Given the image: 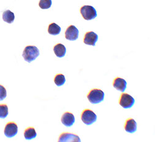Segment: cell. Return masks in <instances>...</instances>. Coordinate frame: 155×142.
Returning a JSON list of instances; mask_svg holds the SVG:
<instances>
[{
	"mask_svg": "<svg viewBox=\"0 0 155 142\" xmlns=\"http://www.w3.org/2000/svg\"><path fill=\"white\" fill-rule=\"evenodd\" d=\"M39 50L35 46H27L23 51L22 57L25 61L31 63L39 56Z\"/></svg>",
	"mask_w": 155,
	"mask_h": 142,
	"instance_id": "obj_1",
	"label": "cell"
},
{
	"mask_svg": "<svg viewBox=\"0 0 155 142\" xmlns=\"http://www.w3.org/2000/svg\"><path fill=\"white\" fill-rule=\"evenodd\" d=\"M87 99L91 104H96L102 102L104 99V93L99 89H93L87 96Z\"/></svg>",
	"mask_w": 155,
	"mask_h": 142,
	"instance_id": "obj_2",
	"label": "cell"
},
{
	"mask_svg": "<svg viewBox=\"0 0 155 142\" xmlns=\"http://www.w3.org/2000/svg\"><path fill=\"white\" fill-rule=\"evenodd\" d=\"M80 12L83 18L87 21L92 20L97 17V12L96 9L89 5H85L81 8Z\"/></svg>",
	"mask_w": 155,
	"mask_h": 142,
	"instance_id": "obj_3",
	"label": "cell"
},
{
	"mask_svg": "<svg viewBox=\"0 0 155 142\" xmlns=\"http://www.w3.org/2000/svg\"><path fill=\"white\" fill-rule=\"evenodd\" d=\"M81 117L83 123L87 125H91L97 120L96 114L90 109L84 110L81 114Z\"/></svg>",
	"mask_w": 155,
	"mask_h": 142,
	"instance_id": "obj_4",
	"label": "cell"
},
{
	"mask_svg": "<svg viewBox=\"0 0 155 142\" xmlns=\"http://www.w3.org/2000/svg\"><path fill=\"white\" fill-rule=\"evenodd\" d=\"M135 103L134 98L127 93H122L119 99V104L124 109L131 108Z\"/></svg>",
	"mask_w": 155,
	"mask_h": 142,
	"instance_id": "obj_5",
	"label": "cell"
},
{
	"mask_svg": "<svg viewBox=\"0 0 155 142\" xmlns=\"http://www.w3.org/2000/svg\"><path fill=\"white\" fill-rule=\"evenodd\" d=\"M18 132V127L16 123L13 122H8L5 128V135L8 138L15 137Z\"/></svg>",
	"mask_w": 155,
	"mask_h": 142,
	"instance_id": "obj_6",
	"label": "cell"
},
{
	"mask_svg": "<svg viewBox=\"0 0 155 142\" xmlns=\"http://www.w3.org/2000/svg\"><path fill=\"white\" fill-rule=\"evenodd\" d=\"M64 35H65V38L67 40L74 41L77 40V38H78L79 31L75 26L71 25L67 29Z\"/></svg>",
	"mask_w": 155,
	"mask_h": 142,
	"instance_id": "obj_7",
	"label": "cell"
},
{
	"mask_svg": "<svg viewBox=\"0 0 155 142\" xmlns=\"http://www.w3.org/2000/svg\"><path fill=\"white\" fill-rule=\"evenodd\" d=\"M97 41L98 35L94 32L91 31L86 33L84 37L83 42L86 45L95 46V44Z\"/></svg>",
	"mask_w": 155,
	"mask_h": 142,
	"instance_id": "obj_8",
	"label": "cell"
},
{
	"mask_svg": "<svg viewBox=\"0 0 155 142\" xmlns=\"http://www.w3.org/2000/svg\"><path fill=\"white\" fill-rule=\"evenodd\" d=\"M61 121V123L66 127H71L74 123V121H75L74 116L71 112H66L63 114Z\"/></svg>",
	"mask_w": 155,
	"mask_h": 142,
	"instance_id": "obj_9",
	"label": "cell"
},
{
	"mask_svg": "<svg viewBox=\"0 0 155 142\" xmlns=\"http://www.w3.org/2000/svg\"><path fill=\"white\" fill-rule=\"evenodd\" d=\"M58 141H60V142H63V141L79 142V141H81V140L78 136L75 135V134H70V133H63L59 137Z\"/></svg>",
	"mask_w": 155,
	"mask_h": 142,
	"instance_id": "obj_10",
	"label": "cell"
},
{
	"mask_svg": "<svg viewBox=\"0 0 155 142\" xmlns=\"http://www.w3.org/2000/svg\"><path fill=\"white\" fill-rule=\"evenodd\" d=\"M113 86L120 92H124L127 88V82L125 80L119 78H116L113 82Z\"/></svg>",
	"mask_w": 155,
	"mask_h": 142,
	"instance_id": "obj_11",
	"label": "cell"
},
{
	"mask_svg": "<svg viewBox=\"0 0 155 142\" xmlns=\"http://www.w3.org/2000/svg\"><path fill=\"white\" fill-rule=\"evenodd\" d=\"M137 125L135 121L133 119H128L125 124V130L128 133H134L137 131Z\"/></svg>",
	"mask_w": 155,
	"mask_h": 142,
	"instance_id": "obj_12",
	"label": "cell"
},
{
	"mask_svg": "<svg viewBox=\"0 0 155 142\" xmlns=\"http://www.w3.org/2000/svg\"><path fill=\"white\" fill-rule=\"evenodd\" d=\"M54 51L57 57L62 58L66 54V47L61 44H58L54 47Z\"/></svg>",
	"mask_w": 155,
	"mask_h": 142,
	"instance_id": "obj_13",
	"label": "cell"
},
{
	"mask_svg": "<svg viewBox=\"0 0 155 142\" xmlns=\"http://www.w3.org/2000/svg\"><path fill=\"white\" fill-rule=\"evenodd\" d=\"M15 16L13 12H11L10 10H6L3 12V19L5 22L11 24L14 22Z\"/></svg>",
	"mask_w": 155,
	"mask_h": 142,
	"instance_id": "obj_14",
	"label": "cell"
},
{
	"mask_svg": "<svg viewBox=\"0 0 155 142\" xmlns=\"http://www.w3.org/2000/svg\"><path fill=\"white\" fill-rule=\"evenodd\" d=\"M61 32V28L55 23H51L48 25V32L50 35H58Z\"/></svg>",
	"mask_w": 155,
	"mask_h": 142,
	"instance_id": "obj_15",
	"label": "cell"
},
{
	"mask_svg": "<svg viewBox=\"0 0 155 142\" xmlns=\"http://www.w3.org/2000/svg\"><path fill=\"white\" fill-rule=\"evenodd\" d=\"M24 135L25 139L29 140L35 138L37 136V133L34 127H29L27 129H25Z\"/></svg>",
	"mask_w": 155,
	"mask_h": 142,
	"instance_id": "obj_16",
	"label": "cell"
},
{
	"mask_svg": "<svg viewBox=\"0 0 155 142\" xmlns=\"http://www.w3.org/2000/svg\"><path fill=\"white\" fill-rule=\"evenodd\" d=\"M66 80H65V77L62 74H57L54 78V82L55 84L58 86H61L63 85L65 83Z\"/></svg>",
	"mask_w": 155,
	"mask_h": 142,
	"instance_id": "obj_17",
	"label": "cell"
},
{
	"mask_svg": "<svg viewBox=\"0 0 155 142\" xmlns=\"http://www.w3.org/2000/svg\"><path fill=\"white\" fill-rule=\"evenodd\" d=\"M8 115V107L6 104H0V118L5 119Z\"/></svg>",
	"mask_w": 155,
	"mask_h": 142,
	"instance_id": "obj_18",
	"label": "cell"
},
{
	"mask_svg": "<svg viewBox=\"0 0 155 142\" xmlns=\"http://www.w3.org/2000/svg\"><path fill=\"white\" fill-rule=\"evenodd\" d=\"M51 0H41L38 6L42 9H47L51 7Z\"/></svg>",
	"mask_w": 155,
	"mask_h": 142,
	"instance_id": "obj_19",
	"label": "cell"
},
{
	"mask_svg": "<svg viewBox=\"0 0 155 142\" xmlns=\"http://www.w3.org/2000/svg\"><path fill=\"white\" fill-rule=\"evenodd\" d=\"M7 93H6V88L0 84V101H3L6 97Z\"/></svg>",
	"mask_w": 155,
	"mask_h": 142,
	"instance_id": "obj_20",
	"label": "cell"
}]
</instances>
